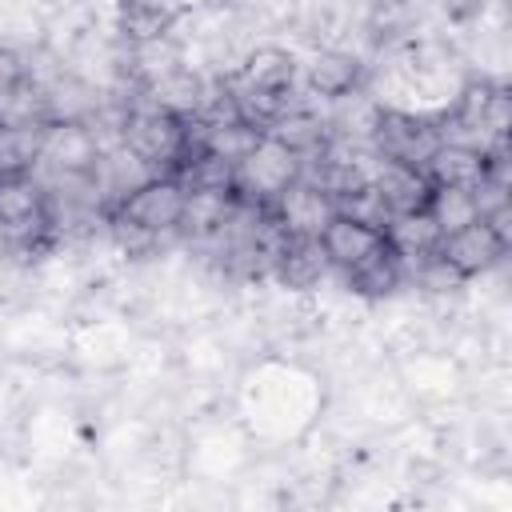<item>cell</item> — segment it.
Masks as SVG:
<instances>
[{
	"label": "cell",
	"mask_w": 512,
	"mask_h": 512,
	"mask_svg": "<svg viewBox=\"0 0 512 512\" xmlns=\"http://www.w3.org/2000/svg\"><path fill=\"white\" fill-rule=\"evenodd\" d=\"M292 180H300V156L268 132L256 140V148L244 160H236V196L244 200L272 204Z\"/></svg>",
	"instance_id": "1"
},
{
	"label": "cell",
	"mask_w": 512,
	"mask_h": 512,
	"mask_svg": "<svg viewBox=\"0 0 512 512\" xmlns=\"http://www.w3.org/2000/svg\"><path fill=\"white\" fill-rule=\"evenodd\" d=\"M444 140V128H436V120L412 116V112H388L380 108L376 124H372V152L380 160H396V164H412L424 168V160L436 152V144Z\"/></svg>",
	"instance_id": "2"
},
{
	"label": "cell",
	"mask_w": 512,
	"mask_h": 512,
	"mask_svg": "<svg viewBox=\"0 0 512 512\" xmlns=\"http://www.w3.org/2000/svg\"><path fill=\"white\" fill-rule=\"evenodd\" d=\"M100 152H104V140L88 120H44L36 168H48L52 176H92Z\"/></svg>",
	"instance_id": "3"
},
{
	"label": "cell",
	"mask_w": 512,
	"mask_h": 512,
	"mask_svg": "<svg viewBox=\"0 0 512 512\" xmlns=\"http://www.w3.org/2000/svg\"><path fill=\"white\" fill-rule=\"evenodd\" d=\"M48 228V192L44 184L28 176H4L0 180V236L16 244H32Z\"/></svg>",
	"instance_id": "4"
},
{
	"label": "cell",
	"mask_w": 512,
	"mask_h": 512,
	"mask_svg": "<svg viewBox=\"0 0 512 512\" xmlns=\"http://www.w3.org/2000/svg\"><path fill=\"white\" fill-rule=\"evenodd\" d=\"M180 208H184V184H180L176 176L160 172V176L144 180L140 188H132V192L116 204L112 216H124V220H132L136 228L160 236V232H172V228L180 224Z\"/></svg>",
	"instance_id": "5"
},
{
	"label": "cell",
	"mask_w": 512,
	"mask_h": 512,
	"mask_svg": "<svg viewBox=\"0 0 512 512\" xmlns=\"http://www.w3.org/2000/svg\"><path fill=\"white\" fill-rule=\"evenodd\" d=\"M436 252L444 256V264H448L460 280H472V276L488 272L492 264H500V256L508 252V240L480 216V220H472V224L448 232Z\"/></svg>",
	"instance_id": "6"
},
{
	"label": "cell",
	"mask_w": 512,
	"mask_h": 512,
	"mask_svg": "<svg viewBox=\"0 0 512 512\" xmlns=\"http://www.w3.org/2000/svg\"><path fill=\"white\" fill-rule=\"evenodd\" d=\"M268 208H272L276 224H280L288 236H320V228H324V224L332 220V212H336L332 196H328L316 180H308V176L292 180Z\"/></svg>",
	"instance_id": "7"
},
{
	"label": "cell",
	"mask_w": 512,
	"mask_h": 512,
	"mask_svg": "<svg viewBox=\"0 0 512 512\" xmlns=\"http://www.w3.org/2000/svg\"><path fill=\"white\" fill-rule=\"evenodd\" d=\"M372 192L380 196V204L388 208V216L396 212H416L428 204L432 196V180L424 176V168H412V164H396V160H380L376 156V168L368 176Z\"/></svg>",
	"instance_id": "8"
},
{
	"label": "cell",
	"mask_w": 512,
	"mask_h": 512,
	"mask_svg": "<svg viewBox=\"0 0 512 512\" xmlns=\"http://www.w3.org/2000/svg\"><path fill=\"white\" fill-rule=\"evenodd\" d=\"M320 244L328 252V264L340 268V272H348L360 260H368L376 248H384V228L364 224V220H352L344 212H332V220L320 228Z\"/></svg>",
	"instance_id": "9"
},
{
	"label": "cell",
	"mask_w": 512,
	"mask_h": 512,
	"mask_svg": "<svg viewBox=\"0 0 512 512\" xmlns=\"http://www.w3.org/2000/svg\"><path fill=\"white\" fill-rule=\"evenodd\" d=\"M328 252L320 244V236H288L276 244V256H272V276L284 284V288H312L328 276Z\"/></svg>",
	"instance_id": "10"
},
{
	"label": "cell",
	"mask_w": 512,
	"mask_h": 512,
	"mask_svg": "<svg viewBox=\"0 0 512 512\" xmlns=\"http://www.w3.org/2000/svg\"><path fill=\"white\" fill-rule=\"evenodd\" d=\"M488 168V152L460 144V140H440L436 152L424 160V176L432 188H472Z\"/></svg>",
	"instance_id": "11"
},
{
	"label": "cell",
	"mask_w": 512,
	"mask_h": 512,
	"mask_svg": "<svg viewBox=\"0 0 512 512\" xmlns=\"http://www.w3.org/2000/svg\"><path fill=\"white\" fill-rule=\"evenodd\" d=\"M440 240H444V232H440V224L428 216V208H416V212H396V216H388V224H384V244L400 256V260H424V256H432L436 248H440Z\"/></svg>",
	"instance_id": "12"
},
{
	"label": "cell",
	"mask_w": 512,
	"mask_h": 512,
	"mask_svg": "<svg viewBox=\"0 0 512 512\" xmlns=\"http://www.w3.org/2000/svg\"><path fill=\"white\" fill-rule=\"evenodd\" d=\"M40 140H44V120H4L0 124V180L36 172Z\"/></svg>",
	"instance_id": "13"
},
{
	"label": "cell",
	"mask_w": 512,
	"mask_h": 512,
	"mask_svg": "<svg viewBox=\"0 0 512 512\" xmlns=\"http://www.w3.org/2000/svg\"><path fill=\"white\" fill-rule=\"evenodd\" d=\"M144 88H148V104H156V108H164V112H172L180 120H196L200 108L208 104L204 80L196 72H188V68H176V72H168V76H160V80H152Z\"/></svg>",
	"instance_id": "14"
},
{
	"label": "cell",
	"mask_w": 512,
	"mask_h": 512,
	"mask_svg": "<svg viewBox=\"0 0 512 512\" xmlns=\"http://www.w3.org/2000/svg\"><path fill=\"white\" fill-rule=\"evenodd\" d=\"M196 136H200V148L204 152H216V156H224V160H244L252 148H256V140L264 136V128L260 124H252V120H244V116H228V120H196Z\"/></svg>",
	"instance_id": "15"
},
{
	"label": "cell",
	"mask_w": 512,
	"mask_h": 512,
	"mask_svg": "<svg viewBox=\"0 0 512 512\" xmlns=\"http://www.w3.org/2000/svg\"><path fill=\"white\" fill-rule=\"evenodd\" d=\"M180 8L172 0H120V36L128 44H144L168 36Z\"/></svg>",
	"instance_id": "16"
},
{
	"label": "cell",
	"mask_w": 512,
	"mask_h": 512,
	"mask_svg": "<svg viewBox=\"0 0 512 512\" xmlns=\"http://www.w3.org/2000/svg\"><path fill=\"white\" fill-rule=\"evenodd\" d=\"M232 200H236V192H224V188H184V208H180L176 228H184L192 236H212L224 228Z\"/></svg>",
	"instance_id": "17"
},
{
	"label": "cell",
	"mask_w": 512,
	"mask_h": 512,
	"mask_svg": "<svg viewBox=\"0 0 512 512\" xmlns=\"http://www.w3.org/2000/svg\"><path fill=\"white\" fill-rule=\"evenodd\" d=\"M268 136H276L284 148H292L300 160L304 156H316L324 144H328V124L320 120V116H312V112H304V108H284L268 128H264Z\"/></svg>",
	"instance_id": "18"
},
{
	"label": "cell",
	"mask_w": 512,
	"mask_h": 512,
	"mask_svg": "<svg viewBox=\"0 0 512 512\" xmlns=\"http://www.w3.org/2000/svg\"><path fill=\"white\" fill-rule=\"evenodd\" d=\"M292 76H296L292 52L272 48V44L248 52V60H244L240 72H236L240 84H248V88H268V92H288V88H292Z\"/></svg>",
	"instance_id": "19"
},
{
	"label": "cell",
	"mask_w": 512,
	"mask_h": 512,
	"mask_svg": "<svg viewBox=\"0 0 512 512\" xmlns=\"http://www.w3.org/2000/svg\"><path fill=\"white\" fill-rule=\"evenodd\" d=\"M400 276H404V260L384 244V248H376L368 260H360L356 268H348L344 272V280H348V288L352 292H360V296H388V292H396L400 288Z\"/></svg>",
	"instance_id": "20"
},
{
	"label": "cell",
	"mask_w": 512,
	"mask_h": 512,
	"mask_svg": "<svg viewBox=\"0 0 512 512\" xmlns=\"http://www.w3.org/2000/svg\"><path fill=\"white\" fill-rule=\"evenodd\" d=\"M308 84H312L316 96L340 100V96L356 92V84H360V60L348 56V52H320L308 64Z\"/></svg>",
	"instance_id": "21"
},
{
	"label": "cell",
	"mask_w": 512,
	"mask_h": 512,
	"mask_svg": "<svg viewBox=\"0 0 512 512\" xmlns=\"http://www.w3.org/2000/svg\"><path fill=\"white\" fill-rule=\"evenodd\" d=\"M428 216L440 224V232H456L472 220H480V208H476V192L472 188H432L428 196Z\"/></svg>",
	"instance_id": "22"
},
{
	"label": "cell",
	"mask_w": 512,
	"mask_h": 512,
	"mask_svg": "<svg viewBox=\"0 0 512 512\" xmlns=\"http://www.w3.org/2000/svg\"><path fill=\"white\" fill-rule=\"evenodd\" d=\"M132 68H136V76L144 84H152V80L184 68L180 64V44L172 40V32L168 36H156V40H144V44H132Z\"/></svg>",
	"instance_id": "23"
},
{
	"label": "cell",
	"mask_w": 512,
	"mask_h": 512,
	"mask_svg": "<svg viewBox=\"0 0 512 512\" xmlns=\"http://www.w3.org/2000/svg\"><path fill=\"white\" fill-rule=\"evenodd\" d=\"M24 84H28V64L16 52L0 48V120L12 108V100L24 92Z\"/></svg>",
	"instance_id": "24"
},
{
	"label": "cell",
	"mask_w": 512,
	"mask_h": 512,
	"mask_svg": "<svg viewBox=\"0 0 512 512\" xmlns=\"http://www.w3.org/2000/svg\"><path fill=\"white\" fill-rule=\"evenodd\" d=\"M444 8H448L452 20H472L484 8V0H444Z\"/></svg>",
	"instance_id": "25"
},
{
	"label": "cell",
	"mask_w": 512,
	"mask_h": 512,
	"mask_svg": "<svg viewBox=\"0 0 512 512\" xmlns=\"http://www.w3.org/2000/svg\"><path fill=\"white\" fill-rule=\"evenodd\" d=\"M372 4H400V0H372Z\"/></svg>",
	"instance_id": "26"
},
{
	"label": "cell",
	"mask_w": 512,
	"mask_h": 512,
	"mask_svg": "<svg viewBox=\"0 0 512 512\" xmlns=\"http://www.w3.org/2000/svg\"><path fill=\"white\" fill-rule=\"evenodd\" d=\"M0 124H4V120H0Z\"/></svg>",
	"instance_id": "27"
}]
</instances>
